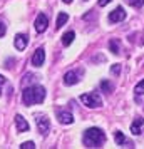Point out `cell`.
Here are the masks:
<instances>
[{"instance_id":"obj_1","label":"cell","mask_w":144,"mask_h":149,"mask_svg":"<svg viewBox=\"0 0 144 149\" xmlns=\"http://www.w3.org/2000/svg\"><path fill=\"white\" fill-rule=\"evenodd\" d=\"M45 99V89L42 86H30L25 87L22 92V102L25 106H34V104H40Z\"/></svg>"},{"instance_id":"obj_2","label":"cell","mask_w":144,"mask_h":149,"mask_svg":"<svg viewBox=\"0 0 144 149\" xmlns=\"http://www.w3.org/2000/svg\"><path fill=\"white\" fill-rule=\"evenodd\" d=\"M82 141L86 148H101L106 142V134L99 127H90L84 132Z\"/></svg>"},{"instance_id":"obj_3","label":"cell","mask_w":144,"mask_h":149,"mask_svg":"<svg viewBox=\"0 0 144 149\" xmlns=\"http://www.w3.org/2000/svg\"><path fill=\"white\" fill-rule=\"evenodd\" d=\"M81 102L84 106H87L90 109H96V107H101L102 106V99L97 92H90V94H82L81 95Z\"/></svg>"},{"instance_id":"obj_4","label":"cell","mask_w":144,"mask_h":149,"mask_svg":"<svg viewBox=\"0 0 144 149\" xmlns=\"http://www.w3.org/2000/svg\"><path fill=\"white\" fill-rule=\"evenodd\" d=\"M35 122H37V129H39V132L42 136H45L49 132V129H50V121H49L47 117L44 114H39L35 116Z\"/></svg>"},{"instance_id":"obj_5","label":"cell","mask_w":144,"mask_h":149,"mask_svg":"<svg viewBox=\"0 0 144 149\" xmlns=\"http://www.w3.org/2000/svg\"><path fill=\"white\" fill-rule=\"evenodd\" d=\"M47 25H49L47 15H45V14H39V15H37V19H35V24H34L35 32H37V34H42V32H45V30H47Z\"/></svg>"},{"instance_id":"obj_6","label":"cell","mask_w":144,"mask_h":149,"mask_svg":"<svg viewBox=\"0 0 144 149\" xmlns=\"http://www.w3.org/2000/svg\"><path fill=\"white\" fill-rule=\"evenodd\" d=\"M126 19V12H124L122 7H117L114 8L112 12L109 14V22L111 24H116V22H122Z\"/></svg>"},{"instance_id":"obj_7","label":"cell","mask_w":144,"mask_h":149,"mask_svg":"<svg viewBox=\"0 0 144 149\" xmlns=\"http://www.w3.org/2000/svg\"><path fill=\"white\" fill-rule=\"evenodd\" d=\"M44 61H45V52H44L42 47H39L34 52V55H32V65L40 67V65H44Z\"/></svg>"},{"instance_id":"obj_8","label":"cell","mask_w":144,"mask_h":149,"mask_svg":"<svg viewBox=\"0 0 144 149\" xmlns=\"http://www.w3.org/2000/svg\"><path fill=\"white\" fill-rule=\"evenodd\" d=\"M79 77H81V72L70 70V72H67V74L64 75V84H65V86H74V84H77V82L81 81Z\"/></svg>"},{"instance_id":"obj_9","label":"cell","mask_w":144,"mask_h":149,"mask_svg":"<svg viewBox=\"0 0 144 149\" xmlns=\"http://www.w3.org/2000/svg\"><path fill=\"white\" fill-rule=\"evenodd\" d=\"M14 44H15V47L19 49V50H24V49L27 47V44H29V37L25 34H17L15 35Z\"/></svg>"},{"instance_id":"obj_10","label":"cell","mask_w":144,"mask_h":149,"mask_svg":"<svg viewBox=\"0 0 144 149\" xmlns=\"http://www.w3.org/2000/svg\"><path fill=\"white\" fill-rule=\"evenodd\" d=\"M57 119H59L62 124H72V122H74V116L70 114L69 111H59V112H57Z\"/></svg>"},{"instance_id":"obj_11","label":"cell","mask_w":144,"mask_h":149,"mask_svg":"<svg viewBox=\"0 0 144 149\" xmlns=\"http://www.w3.org/2000/svg\"><path fill=\"white\" fill-rule=\"evenodd\" d=\"M143 124H144V117H136V121L131 124V132L132 134H141L143 132Z\"/></svg>"},{"instance_id":"obj_12","label":"cell","mask_w":144,"mask_h":149,"mask_svg":"<svg viewBox=\"0 0 144 149\" xmlns=\"http://www.w3.org/2000/svg\"><path fill=\"white\" fill-rule=\"evenodd\" d=\"M15 124H17V131H19V132H25V131H29V122L25 121L20 114L15 116Z\"/></svg>"},{"instance_id":"obj_13","label":"cell","mask_w":144,"mask_h":149,"mask_svg":"<svg viewBox=\"0 0 144 149\" xmlns=\"http://www.w3.org/2000/svg\"><path fill=\"white\" fill-rule=\"evenodd\" d=\"M114 139H116V142L119 144V146H126V148H132V142L126 137V136L122 134V132H119L117 131L116 132V136H114Z\"/></svg>"},{"instance_id":"obj_14","label":"cell","mask_w":144,"mask_h":149,"mask_svg":"<svg viewBox=\"0 0 144 149\" xmlns=\"http://www.w3.org/2000/svg\"><path fill=\"white\" fill-rule=\"evenodd\" d=\"M74 37H76V34L72 32V30H69V32H65V34L62 35V44L67 47V45H70L72 44V40H74Z\"/></svg>"},{"instance_id":"obj_15","label":"cell","mask_w":144,"mask_h":149,"mask_svg":"<svg viewBox=\"0 0 144 149\" xmlns=\"http://www.w3.org/2000/svg\"><path fill=\"white\" fill-rule=\"evenodd\" d=\"M67 20H69V15L65 14V12H61V14H59V17H57V22H55V29H61Z\"/></svg>"},{"instance_id":"obj_16","label":"cell","mask_w":144,"mask_h":149,"mask_svg":"<svg viewBox=\"0 0 144 149\" xmlns=\"http://www.w3.org/2000/svg\"><path fill=\"white\" fill-rule=\"evenodd\" d=\"M109 49H111V52H112V54H119V52H121V50H119V40H117V39H112V40L109 42Z\"/></svg>"},{"instance_id":"obj_17","label":"cell","mask_w":144,"mask_h":149,"mask_svg":"<svg viewBox=\"0 0 144 149\" xmlns=\"http://www.w3.org/2000/svg\"><path fill=\"white\" fill-rule=\"evenodd\" d=\"M101 89H102L106 94H111V92L114 91V87H112V84H111L109 81H102L101 82Z\"/></svg>"},{"instance_id":"obj_18","label":"cell","mask_w":144,"mask_h":149,"mask_svg":"<svg viewBox=\"0 0 144 149\" xmlns=\"http://www.w3.org/2000/svg\"><path fill=\"white\" fill-rule=\"evenodd\" d=\"M134 94H136V97H137V95H143L144 94V79L136 86V89H134Z\"/></svg>"},{"instance_id":"obj_19","label":"cell","mask_w":144,"mask_h":149,"mask_svg":"<svg viewBox=\"0 0 144 149\" xmlns=\"http://www.w3.org/2000/svg\"><path fill=\"white\" fill-rule=\"evenodd\" d=\"M127 3H129L131 7H134V8H139V7H143V3H144V0H126Z\"/></svg>"},{"instance_id":"obj_20","label":"cell","mask_w":144,"mask_h":149,"mask_svg":"<svg viewBox=\"0 0 144 149\" xmlns=\"http://www.w3.org/2000/svg\"><path fill=\"white\" fill-rule=\"evenodd\" d=\"M20 148H22V149H34V148H35V144H34L32 141H27V142H22Z\"/></svg>"},{"instance_id":"obj_21","label":"cell","mask_w":144,"mask_h":149,"mask_svg":"<svg viewBox=\"0 0 144 149\" xmlns=\"http://www.w3.org/2000/svg\"><path fill=\"white\" fill-rule=\"evenodd\" d=\"M111 72H112L114 75H119V72H121V65H119V64H114V65L111 67Z\"/></svg>"},{"instance_id":"obj_22","label":"cell","mask_w":144,"mask_h":149,"mask_svg":"<svg viewBox=\"0 0 144 149\" xmlns=\"http://www.w3.org/2000/svg\"><path fill=\"white\" fill-rule=\"evenodd\" d=\"M3 35H5V25L0 22V37H3Z\"/></svg>"},{"instance_id":"obj_23","label":"cell","mask_w":144,"mask_h":149,"mask_svg":"<svg viewBox=\"0 0 144 149\" xmlns=\"http://www.w3.org/2000/svg\"><path fill=\"white\" fill-rule=\"evenodd\" d=\"M5 84V77L3 75H0V94H2V86Z\"/></svg>"},{"instance_id":"obj_24","label":"cell","mask_w":144,"mask_h":149,"mask_svg":"<svg viewBox=\"0 0 144 149\" xmlns=\"http://www.w3.org/2000/svg\"><path fill=\"white\" fill-rule=\"evenodd\" d=\"M109 2H111V0H99V5H101V7H106Z\"/></svg>"},{"instance_id":"obj_25","label":"cell","mask_w":144,"mask_h":149,"mask_svg":"<svg viewBox=\"0 0 144 149\" xmlns=\"http://www.w3.org/2000/svg\"><path fill=\"white\" fill-rule=\"evenodd\" d=\"M62 2H65V3H70V2H72V0H62Z\"/></svg>"}]
</instances>
